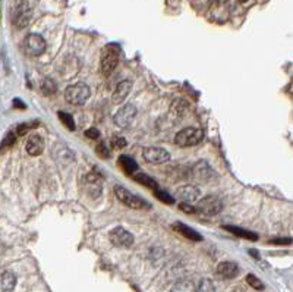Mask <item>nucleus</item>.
Wrapping results in <instances>:
<instances>
[{"label": "nucleus", "instance_id": "f257e3e1", "mask_svg": "<svg viewBox=\"0 0 293 292\" xmlns=\"http://www.w3.org/2000/svg\"><path fill=\"white\" fill-rule=\"evenodd\" d=\"M119 57H120V50L117 44H107L103 52H101V57H100V72L101 75L109 77L112 72L116 69L117 63H119Z\"/></svg>", "mask_w": 293, "mask_h": 292}, {"label": "nucleus", "instance_id": "f03ea898", "mask_svg": "<svg viewBox=\"0 0 293 292\" xmlns=\"http://www.w3.org/2000/svg\"><path fill=\"white\" fill-rule=\"evenodd\" d=\"M202 138H204L202 129L189 126L176 134L175 142L179 145V147H194V145H196L202 141Z\"/></svg>", "mask_w": 293, "mask_h": 292}, {"label": "nucleus", "instance_id": "7ed1b4c3", "mask_svg": "<svg viewBox=\"0 0 293 292\" xmlns=\"http://www.w3.org/2000/svg\"><path fill=\"white\" fill-rule=\"evenodd\" d=\"M90 87L84 83L69 86L65 90V99L73 106H82L90 97Z\"/></svg>", "mask_w": 293, "mask_h": 292}, {"label": "nucleus", "instance_id": "20e7f679", "mask_svg": "<svg viewBox=\"0 0 293 292\" xmlns=\"http://www.w3.org/2000/svg\"><path fill=\"white\" fill-rule=\"evenodd\" d=\"M114 194H116V197H117V200H119L120 203H123L125 206H128V207H130V208L144 210V208H150V207H151L148 203L144 201L141 197L132 194L130 191H128L126 188H123V187H120V185H116V187H114Z\"/></svg>", "mask_w": 293, "mask_h": 292}, {"label": "nucleus", "instance_id": "39448f33", "mask_svg": "<svg viewBox=\"0 0 293 292\" xmlns=\"http://www.w3.org/2000/svg\"><path fill=\"white\" fill-rule=\"evenodd\" d=\"M33 18V5L30 2H19L16 3L14 14H12V22L16 28H25Z\"/></svg>", "mask_w": 293, "mask_h": 292}, {"label": "nucleus", "instance_id": "423d86ee", "mask_svg": "<svg viewBox=\"0 0 293 292\" xmlns=\"http://www.w3.org/2000/svg\"><path fill=\"white\" fill-rule=\"evenodd\" d=\"M195 210L205 216H214L223 210V203L215 195H207V197L198 200Z\"/></svg>", "mask_w": 293, "mask_h": 292}, {"label": "nucleus", "instance_id": "0eeeda50", "mask_svg": "<svg viewBox=\"0 0 293 292\" xmlns=\"http://www.w3.org/2000/svg\"><path fill=\"white\" fill-rule=\"evenodd\" d=\"M24 49L30 56H40L46 50V40L40 34H28L24 40Z\"/></svg>", "mask_w": 293, "mask_h": 292}, {"label": "nucleus", "instance_id": "6e6552de", "mask_svg": "<svg viewBox=\"0 0 293 292\" xmlns=\"http://www.w3.org/2000/svg\"><path fill=\"white\" fill-rule=\"evenodd\" d=\"M109 240L113 245L120 247V248H126L133 244V235L122 226L112 229L109 234Z\"/></svg>", "mask_w": 293, "mask_h": 292}, {"label": "nucleus", "instance_id": "1a4fd4ad", "mask_svg": "<svg viewBox=\"0 0 293 292\" xmlns=\"http://www.w3.org/2000/svg\"><path fill=\"white\" fill-rule=\"evenodd\" d=\"M142 157L145 162L153 165H162L170 160V153L162 147H146L142 152Z\"/></svg>", "mask_w": 293, "mask_h": 292}, {"label": "nucleus", "instance_id": "9d476101", "mask_svg": "<svg viewBox=\"0 0 293 292\" xmlns=\"http://www.w3.org/2000/svg\"><path fill=\"white\" fill-rule=\"evenodd\" d=\"M136 116V107L133 104H123L114 115V123L119 128H129Z\"/></svg>", "mask_w": 293, "mask_h": 292}, {"label": "nucleus", "instance_id": "9b49d317", "mask_svg": "<svg viewBox=\"0 0 293 292\" xmlns=\"http://www.w3.org/2000/svg\"><path fill=\"white\" fill-rule=\"evenodd\" d=\"M84 189L88 192V195L94 197V198H98L103 192V181L100 178V175L97 173H88L85 178H84Z\"/></svg>", "mask_w": 293, "mask_h": 292}, {"label": "nucleus", "instance_id": "f8f14e48", "mask_svg": "<svg viewBox=\"0 0 293 292\" xmlns=\"http://www.w3.org/2000/svg\"><path fill=\"white\" fill-rule=\"evenodd\" d=\"M201 195L199 188L194 187V185H183L179 187L175 192V197L182 200V203H191V201H196Z\"/></svg>", "mask_w": 293, "mask_h": 292}, {"label": "nucleus", "instance_id": "ddd939ff", "mask_svg": "<svg viewBox=\"0 0 293 292\" xmlns=\"http://www.w3.org/2000/svg\"><path fill=\"white\" fill-rule=\"evenodd\" d=\"M130 90H132V81H129V80L120 81V83L117 84L114 93H113V103H114V104L123 103V102L126 100V97L129 96Z\"/></svg>", "mask_w": 293, "mask_h": 292}, {"label": "nucleus", "instance_id": "4468645a", "mask_svg": "<svg viewBox=\"0 0 293 292\" xmlns=\"http://www.w3.org/2000/svg\"><path fill=\"white\" fill-rule=\"evenodd\" d=\"M217 273L225 279H233L239 275V266L235 261H222L217 266Z\"/></svg>", "mask_w": 293, "mask_h": 292}, {"label": "nucleus", "instance_id": "2eb2a0df", "mask_svg": "<svg viewBox=\"0 0 293 292\" xmlns=\"http://www.w3.org/2000/svg\"><path fill=\"white\" fill-rule=\"evenodd\" d=\"M25 149H27L28 155H31V156H40L43 153V150H44V139L40 135L34 134V135H31L28 138V141L25 144Z\"/></svg>", "mask_w": 293, "mask_h": 292}, {"label": "nucleus", "instance_id": "dca6fc26", "mask_svg": "<svg viewBox=\"0 0 293 292\" xmlns=\"http://www.w3.org/2000/svg\"><path fill=\"white\" fill-rule=\"evenodd\" d=\"M172 228H173V231H176L178 234H180L182 237H185V238H188V240H191V241H202V237H201L195 229L186 226L185 223L176 222V223H173Z\"/></svg>", "mask_w": 293, "mask_h": 292}, {"label": "nucleus", "instance_id": "f3484780", "mask_svg": "<svg viewBox=\"0 0 293 292\" xmlns=\"http://www.w3.org/2000/svg\"><path fill=\"white\" fill-rule=\"evenodd\" d=\"M0 285L5 292H12L16 286V276L11 270H5L0 276Z\"/></svg>", "mask_w": 293, "mask_h": 292}, {"label": "nucleus", "instance_id": "a211bd4d", "mask_svg": "<svg viewBox=\"0 0 293 292\" xmlns=\"http://www.w3.org/2000/svg\"><path fill=\"white\" fill-rule=\"evenodd\" d=\"M194 175H195V178H198L201 181H210L211 178H214V172L210 169V166L205 162H198L195 165Z\"/></svg>", "mask_w": 293, "mask_h": 292}, {"label": "nucleus", "instance_id": "6ab92c4d", "mask_svg": "<svg viewBox=\"0 0 293 292\" xmlns=\"http://www.w3.org/2000/svg\"><path fill=\"white\" fill-rule=\"evenodd\" d=\"M132 176H133V179H135L138 184H141V185H144V187H146V188H151L153 191H156V189H157V187H159L157 181H156V179H153L150 175H146V173L136 172V173H133Z\"/></svg>", "mask_w": 293, "mask_h": 292}, {"label": "nucleus", "instance_id": "aec40b11", "mask_svg": "<svg viewBox=\"0 0 293 292\" xmlns=\"http://www.w3.org/2000/svg\"><path fill=\"white\" fill-rule=\"evenodd\" d=\"M223 229L232 232L233 235L239 237V238H245V240H249V241H257L258 240V235L251 232V231H246V229H242V228H238V226H230V225H225Z\"/></svg>", "mask_w": 293, "mask_h": 292}, {"label": "nucleus", "instance_id": "412c9836", "mask_svg": "<svg viewBox=\"0 0 293 292\" xmlns=\"http://www.w3.org/2000/svg\"><path fill=\"white\" fill-rule=\"evenodd\" d=\"M170 292H196V285L194 280H179L173 285Z\"/></svg>", "mask_w": 293, "mask_h": 292}, {"label": "nucleus", "instance_id": "4be33fe9", "mask_svg": "<svg viewBox=\"0 0 293 292\" xmlns=\"http://www.w3.org/2000/svg\"><path fill=\"white\" fill-rule=\"evenodd\" d=\"M119 163L122 165V168H123L129 175H133V173L138 172V163H136L132 157H129V156H120V157H119Z\"/></svg>", "mask_w": 293, "mask_h": 292}, {"label": "nucleus", "instance_id": "5701e85b", "mask_svg": "<svg viewBox=\"0 0 293 292\" xmlns=\"http://www.w3.org/2000/svg\"><path fill=\"white\" fill-rule=\"evenodd\" d=\"M41 91H43V94H46V96H51L53 93H56V90H57V87H56V84H54V81L51 80V78H44L43 81H41Z\"/></svg>", "mask_w": 293, "mask_h": 292}, {"label": "nucleus", "instance_id": "b1692460", "mask_svg": "<svg viewBox=\"0 0 293 292\" xmlns=\"http://www.w3.org/2000/svg\"><path fill=\"white\" fill-rule=\"evenodd\" d=\"M16 138H18V135L15 134V131H11V132L3 138L2 144H0V152H3V150H6V149H11L12 145L16 142Z\"/></svg>", "mask_w": 293, "mask_h": 292}, {"label": "nucleus", "instance_id": "393cba45", "mask_svg": "<svg viewBox=\"0 0 293 292\" xmlns=\"http://www.w3.org/2000/svg\"><path fill=\"white\" fill-rule=\"evenodd\" d=\"M59 115V119H60V122L66 126V128H69L70 131H75V122H73V118L69 115V113H65V112H59L57 113Z\"/></svg>", "mask_w": 293, "mask_h": 292}, {"label": "nucleus", "instance_id": "a878e982", "mask_svg": "<svg viewBox=\"0 0 293 292\" xmlns=\"http://www.w3.org/2000/svg\"><path fill=\"white\" fill-rule=\"evenodd\" d=\"M196 292H215L214 283L210 279H202L196 286Z\"/></svg>", "mask_w": 293, "mask_h": 292}, {"label": "nucleus", "instance_id": "bb28decb", "mask_svg": "<svg viewBox=\"0 0 293 292\" xmlns=\"http://www.w3.org/2000/svg\"><path fill=\"white\" fill-rule=\"evenodd\" d=\"M154 195H156V198H159L160 201H163V203H166V204H173L175 203V198L170 195V194H167L166 191H163V189H156L154 191Z\"/></svg>", "mask_w": 293, "mask_h": 292}, {"label": "nucleus", "instance_id": "cd10ccee", "mask_svg": "<svg viewBox=\"0 0 293 292\" xmlns=\"http://www.w3.org/2000/svg\"><path fill=\"white\" fill-rule=\"evenodd\" d=\"M246 282H248V285L249 286H252L254 289H257V291H264V283L255 276V275H248L246 276Z\"/></svg>", "mask_w": 293, "mask_h": 292}, {"label": "nucleus", "instance_id": "c85d7f7f", "mask_svg": "<svg viewBox=\"0 0 293 292\" xmlns=\"http://www.w3.org/2000/svg\"><path fill=\"white\" fill-rule=\"evenodd\" d=\"M37 125V122H31V123H21L19 126H16V129H15V134L18 135V137H22V135H25L30 129H33L34 126Z\"/></svg>", "mask_w": 293, "mask_h": 292}, {"label": "nucleus", "instance_id": "c756f323", "mask_svg": "<svg viewBox=\"0 0 293 292\" xmlns=\"http://www.w3.org/2000/svg\"><path fill=\"white\" fill-rule=\"evenodd\" d=\"M126 144L128 142H126V139L123 137H113L112 138V145L114 149H123Z\"/></svg>", "mask_w": 293, "mask_h": 292}, {"label": "nucleus", "instance_id": "7c9ffc66", "mask_svg": "<svg viewBox=\"0 0 293 292\" xmlns=\"http://www.w3.org/2000/svg\"><path fill=\"white\" fill-rule=\"evenodd\" d=\"M96 150H97V155H98L100 157H104V159H107V157L110 156V153H109V150H107V147H106L104 144H98Z\"/></svg>", "mask_w": 293, "mask_h": 292}, {"label": "nucleus", "instance_id": "2f4dec72", "mask_svg": "<svg viewBox=\"0 0 293 292\" xmlns=\"http://www.w3.org/2000/svg\"><path fill=\"white\" fill-rule=\"evenodd\" d=\"M85 137H87V138H91V139H98V138H100V131L96 129V128L87 129V131H85Z\"/></svg>", "mask_w": 293, "mask_h": 292}, {"label": "nucleus", "instance_id": "473e14b6", "mask_svg": "<svg viewBox=\"0 0 293 292\" xmlns=\"http://www.w3.org/2000/svg\"><path fill=\"white\" fill-rule=\"evenodd\" d=\"M290 242H292L290 238H276V240L270 241V244H273V245H289Z\"/></svg>", "mask_w": 293, "mask_h": 292}, {"label": "nucleus", "instance_id": "72a5a7b5", "mask_svg": "<svg viewBox=\"0 0 293 292\" xmlns=\"http://www.w3.org/2000/svg\"><path fill=\"white\" fill-rule=\"evenodd\" d=\"M179 208H180L182 211H185V213H189V214L196 211V210H195V207H194V206H191L189 203H180V204H179Z\"/></svg>", "mask_w": 293, "mask_h": 292}]
</instances>
